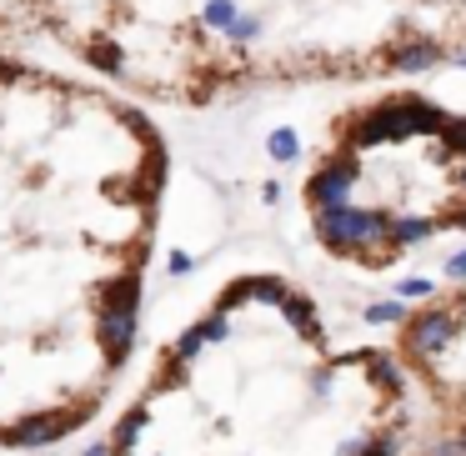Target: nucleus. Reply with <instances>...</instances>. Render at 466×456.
I'll return each mask as SVG.
<instances>
[{"label":"nucleus","mask_w":466,"mask_h":456,"mask_svg":"<svg viewBox=\"0 0 466 456\" xmlns=\"http://www.w3.org/2000/svg\"><path fill=\"white\" fill-rule=\"evenodd\" d=\"M166 196L156 111L0 46V451L76 441L121 391Z\"/></svg>","instance_id":"f257e3e1"},{"label":"nucleus","mask_w":466,"mask_h":456,"mask_svg":"<svg viewBox=\"0 0 466 456\" xmlns=\"http://www.w3.org/2000/svg\"><path fill=\"white\" fill-rule=\"evenodd\" d=\"M0 46L51 51L146 111H216L461 71L466 0H0Z\"/></svg>","instance_id":"7ed1b4c3"},{"label":"nucleus","mask_w":466,"mask_h":456,"mask_svg":"<svg viewBox=\"0 0 466 456\" xmlns=\"http://www.w3.org/2000/svg\"><path fill=\"white\" fill-rule=\"evenodd\" d=\"M386 341H341L301 281L241 271L176 326L91 456H406Z\"/></svg>","instance_id":"f03ea898"},{"label":"nucleus","mask_w":466,"mask_h":456,"mask_svg":"<svg viewBox=\"0 0 466 456\" xmlns=\"http://www.w3.org/2000/svg\"><path fill=\"white\" fill-rule=\"evenodd\" d=\"M386 346L416 401L406 456H466V271L406 306Z\"/></svg>","instance_id":"39448f33"},{"label":"nucleus","mask_w":466,"mask_h":456,"mask_svg":"<svg viewBox=\"0 0 466 456\" xmlns=\"http://www.w3.org/2000/svg\"><path fill=\"white\" fill-rule=\"evenodd\" d=\"M301 216L316 251L361 276L466 236V106L416 81L356 91L311 146Z\"/></svg>","instance_id":"20e7f679"}]
</instances>
